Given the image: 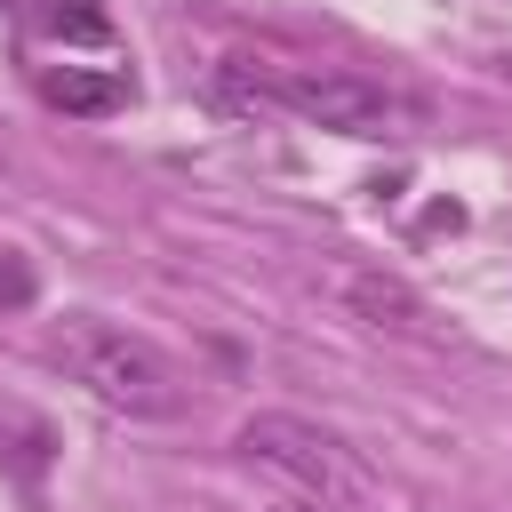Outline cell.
<instances>
[{
    "label": "cell",
    "mask_w": 512,
    "mask_h": 512,
    "mask_svg": "<svg viewBox=\"0 0 512 512\" xmlns=\"http://www.w3.org/2000/svg\"><path fill=\"white\" fill-rule=\"evenodd\" d=\"M216 96L232 112H296L320 120L336 136H392V120L408 112L392 88L336 72V64H264V56H224L216 64Z\"/></svg>",
    "instance_id": "obj_2"
},
{
    "label": "cell",
    "mask_w": 512,
    "mask_h": 512,
    "mask_svg": "<svg viewBox=\"0 0 512 512\" xmlns=\"http://www.w3.org/2000/svg\"><path fill=\"white\" fill-rule=\"evenodd\" d=\"M232 448H240V464H256L264 480L296 488V496H304V504H320V512H360V504L376 496L368 456H360L344 432L312 424V416L264 408V416H248V424L232 432Z\"/></svg>",
    "instance_id": "obj_3"
},
{
    "label": "cell",
    "mask_w": 512,
    "mask_h": 512,
    "mask_svg": "<svg viewBox=\"0 0 512 512\" xmlns=\"http://www.w3.org/2000/svg\"><path fill=\"white\" fill-rule=\"evenodd\" d=\"M0 8H8V0H0Z\"/></svg>",
    "instance_id": "obj_10"
},
{
    "label": "cell",
    "mask_w": 512,
    "mask_h": 512,
    "mask_svg": "<svg viewBox=\"0 0 512 512\" xmlns=\"http://www.w3.org/2000/svg\"><path fill=\"white\" fill-rule=\"evenodd\" d=\"M128 96H136V88H128V72H88V64H48V72H40V104L80 112V120L120 112Z\"/></svg>",
    "instance_id": "obj_5"
},
{
    "label": "cell",
    "mask_w": 512,
    "mask_h": 512,
    "mask_svg": "<svg viewBox=\"0 0 512 512\" xmlns=\"http://www.w3.org/2000/svg\"><path fill=\"white\" fill-rule=\"evenodd\" d=\"M48 464V432L16 408H0V472H40Z\"/></svg>",
    "instance_id": "obj_7"
},
{
    "label": "cell",
    "mask_w": 512,
    "mask_h": 512,
    "mask_svg": "<svg viewBox=\"0 0 512 512\" xmlns=\"http://www.w3.org/2000/svg\"><path fill=\"white\" fill-rule=\"evenodd\" d=\"M48 360H56L96 408L136 416V424H168V416H184V400H192V376H184L144 328H120V320H104V312H64V320L48 328Z\"/></svg>",
    "instance_id": "obj_1"
},
{
    "label": "cell",
    "mask_w": 512,
    "mask_h": 512,
    "mask_svg": "<svg viewBox=\"0 0 512 512\" xmlns=\"http://www.w3.org/2000/svg\"><path fill=\"white\" fill-rule=\"evenodd\" d=\"M32 24L64 48H104L112 40V8L104 0H32Z\"/></svg>",
    "instance_id": "obj_6"
},
{
    "label": "cell",
    "mask_w": 512,
    "mask_h": 512,
    "mask_svg": "<svg viewBox=\"0 0 512 512\" xmlns=\"http://www.w3.org/2000/svg\"><path fill=\"white\" fill-rule=\"evenodd\" d=\"M40 296V272H32V256L24 248H0V312H24Z\"/></svg>",
    "instance_id": "obj_8"
},
{
    "label": "cell",
    "mask_w": 512,
    "mask_h": 512,
    "mask_svg": "<svg viewBox=\"0 0 512 512\" xmlns=\"http://www.w3.org/2000/svg\"><path fill=\"white\" fill-rule=\"evenodd\" d=\"M344 304H352L368 328H392V336H424V320H432L424 296H416L400 272H352V280H344Z\"/></svg>",
    "instance_id": "obj_4"
},
{
    "label": "cell",
    "mask_w": 512,
    "mask_h": 512,
    "mask_svg": "<svg viewBox=\"0 0 512 512\" xmlns=\"http://www.w3.org/2000/svg\"><path fill=\"white\" fill-rule=\"evenodd\" d=\"M496 64H504V80H512V48H504V56H496Z\"/></svg>",
    "instance_id": "obj_9"
}]
</instances>
